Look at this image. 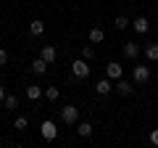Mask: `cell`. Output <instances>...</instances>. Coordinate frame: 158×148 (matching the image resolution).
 I'll return each mask as SVG.
<instances>
[{
    "mask_svg": "<svg viewBox=\"0 0 158 148\" xmlns=\"http://www.w3.org/2000/svg\"><path fill=\"white\" fill-rule=\"evenodd\" d=\"M90 61L87 58H77V61L71 63V74L77 77V80H85V77H90Z\"/></svg>",
    "mask_w": 158,
    "mask_h": 148,
    "instance_id": "6da1fadb",
    "label": "cell"
},
{
    "mask_svg": "<svg viewBox=\"0 0 158 148\" xmlns=\"http://www.w3.org/2000/svg\"><path fill=\"white\" fill-rule=\"evenodd\" d=\"M40 135L45 137V140H56V137H58V127H56V122L45 119L42 124H40Z\"/></svg>",
    "mask_w": 158,
    "mask_h": 148,
    "instance_id": "7a4b0ae2",
    "label": "cell"
},
{
    "mask_svg": "<svg viewBox=\"0 0 158 148\" xmlns=\"http://www.w3.org/2000/svg\"><path fill=\"white\" fill-rule=\"evenodd\" d=\"M61 119L66 122V124H77V122H79V108L71 106V103L63 106V108H61Z\"/></svg>",
    "mask_w": 158,
    "mask_h": 148,
    "instance_id": "3957f363",
    "label": "cell"
},
{
    "mask_svg": "<svg viewBox=\"0 0 158 148\" xmlns=\"http://www.w3.org/2000/svg\"><path fill=\"white\" fill-rule=\"evenodd\" d=\"M148 80H150V69L148 66H135L132 69V82L135 85H145Z\"/></svg>",
    "mask_w": 158,
    "mask_h": 148,
    "instance_id": "277c9868",
    "label": "cell"
},
{
    "mask_svg": "<svg viewBox=\"0 0 158 148\" xmlns=\"http://www.w3.org/2000/svg\"><path fill=\"white\" fill-rule=\"evenodd\" d=\"M106 77H108V80H113V82H116V80H121V77H124V69H121V63L111 61V63L106 66Z\"/></svg>",
    "mask_w": 158,
    "mask_h": 148,
    "instance_id": "5b68a950",
    "label": "cell"
},
{
    "mask_svg": "<svg viewBox=\"0 0 158 148\" xmlns=\"http://www.w3.org/2000/svg\"><path fill=\"white\" fill-rule=\"evenodd\" d=\"M132 29H135V32H137V34H145V32H148V29H150V21H148V19H145V16H137V19H135V21H132Z\"/></svg>",
    "mask_w": 158,
    "mask_h": 148,
    "instance_id": "8992f818",
    "label": "cell"
},
{
    "mask_svg": "<svg viewBox=\"0 0 158 148\" xmlns=\"http://www.w3.org/2000/svg\"><path fill=\"white\" fill-rule=\"evenodd\" d=\"M111 82H113V80H108V77H106V80H98V82H95V93H98V95H108V93L113 90Z\"/></svg>",
    "mask_w": 158,
    "mask_h": 148,
    "instance_id": "52a82bcc",
    "label": "cell"
},
{
    "mask_svg": "<svg viewBox=\"0 0 158 148\" xmlns=\"http://www.w3.org/2000/svg\"><path fill=\"white\" fill-rule=\"evenodd\" d=\"M140 53H142V48L137 45V42H124V56H127V58H132V61H135Z\"/></svg>",
    "mask_w": 158,
    "mask_h": 148,
    "instance_id": "ba28073f",
    "label": "cell"
},
{
    "mask_svg": "<svg viewBox=\"0 0 158 148\" xmlns=\"http://www.w3.org/2000/svg\"><path fill=\"white\" fill-rule=\"evenodd\" d=\"M42 95H45V90H42L40 85H27V98L29 101H40Z\"/></svg>",
    "mask_w": 158,
    "mask_h": 148,
    "instance_id": "9c48e42d",
    "label": "cell"
},
{
    "mask_svg": "<svg viewBox=\"0 0 158 148\" xmlns=\"http://www.w3.org/2000/svg\"><path fill=\"white\" fill-rule=\"evenodd\" d=\"M48 66H50V63H48V61H45L42 56H40V58H34V61H32V72H34V74H45V72H48Z\"/></svg>",
    "mask_w": 158,
    "mask_h": 148,
    "instance_id": "30bf717a",
    "label": "cell"
},
{
    "mask_svg": "<svg viewBox=\"0 0 158 148\" xmlns=\"http://www.w3.org/2000/svg\"><path fill=\"white\" fill-rule=\"evenodd\" d=\"M116 90L121 93V95H132V90H135V87H132L129 80H124V77H121V80H116Z\"/></svg>",
    "mask_w": 158,
    "mask_h": 148,
    "instance_id": "8fae6325",
    "label": "cell"
},
{
    "mask_svg": "<svg viewBox=\"0 0 158 148\" xmlns=\"http://www.w3.org/2000/svg\"><path fill=\"white\" fill-rule=\"evenodd\" d=\"M40 56L45 58L48 63H53V61L58 58V53H56V48H53V45H42V50H40Z\"/></svg>",
    "mask_w": 158,
    "mask_h": 148,
    "instance_id": "7c38bea8",
    "label": "cell"
},
{
    "mask_svg": "<svg viewBox=\"0 0 158 148\" xmlns=\"http://www.w3.org/2000/svg\"><path fill=\"white\" fill-rule=\"evenodd\" d=\"M42 32H45V21H40V19H34V21L29 24V34H32V37H40Z\"/></svg>",
    "mask_w": 158,
    "mask_h": 148,
    "instance_id": "4fadbf2b",
    "label": "cell"
},
{
    "mask_svg": "<svg viewBox=\"0 0 158 148\" xmlns=\"http://www.w3.org/2000/svg\"><path fill=\"white\" fill-rule=\"evenodd\" d=\"M77 135L79 137H90L92 135V124L90 122H77Z\"/></svg>",
    "mask_w": 158,
    "mask_h": 148,
    "instance_id": "5bb4252c",
    "label": "cell"
},
{
    "mask_svg": "<svg viewBox=\"0 0 158 148\" xmlns=\"http://www.w3.org/2000/svg\"><path fill=\"white\" fill-rule=\"evenodd\" d=\"M103 37H106V32H103L100 27H92V29H90V42H92V45L103 42Z\"/></svg>",
    "mask_w": 158,
    "mask_h": 148,
    "instance_id": "9a60e30c",
    "label": "cell"
},
{
    "mask_svg": "<svg viewBox=\"0 0 158 148\" xmlns=\"http://www.w3.org/2000/svg\"><path fill=\"white\" fill-rule=\"evenodd\" d=\"M145 53L148 58H150V61H158V42H150V45H145Z\"/></svg>",
    "mask_w": 158,
    "mask_h": 148,
    "instance_id": "2e32d148",
    "label": "cell"
},
{
    "mask_svg": "<svg viewBox=\"0 0 158 148\" xmlns=\"http://www.w3.org/2000/svg\"><path fill=\"white\" fill-rule=\"evenodd\" d=\"M113 27H116V29H127V27H132V21L127 16H116V19H113Z\"/></svg>",
    "mask_w": 158,
    "mask_h": 148,
    "instance_id": "e0dca14e",
    "label": "cell"
},
{
    "mask_svg": "<svg viewBox=\"0 0 158 148\" xmlns=\"http://www.w3.org/2000/svg\"><path fill=\"white\" fill-rule=\"evenodd\" d=\"M19 106V98L16 95H6V111H13Z\"/></svg>",
    "mask_w": 158,
    "mask_h": 148,
    "instance_id": "ac0fdd59",
    "label": "cell"
},
{
    "mask_svg": "<svg viewBox=\"0 0 158 148\" xmlns=\"http://www.w3.org/2000/svg\"><path fill=\"white\" fill-rule=\"evenodd\" d=\"M45 95H48V101H58L61 90H58V87H48V90H45Z\"/></svg>",
    "mask_w": 158,
    "mask_h": 148,
    "instance_id": "d6986e66",
    "label": "cell"
},
{
    "mask_svg": "<svg viewBox=\"0 0 158 148\" xmlns=\"http://www.w3.org/2000/svg\"><path fill=\"white\" fill-rule=\"evenodd\" d=\"M82 58H87V61H92V58H95V50H92V45H85V48H82Z\"/></svg>",
    "mask_w": 158,
    "mask_h": 148,
    "instance_id": "ffe728a7",
    "label": "cell"
},
{
    "mask_svg": "<svg viewBox=\"0 0 158 148\" xmlns=\"http://www.w3.org/2000/svg\"><path fill=\"white\" fill-rule=\"evenodd\" d=\"M27 124H29V122H27V116H19V119L13 122V127H16V130H27Z\"/></svg>",
    "mask_w": 158,
    "mask_h": 148,
    "instance_id": "44dd1931",
    "label": "cell"
},
{
    "mask_svg": "<svg viewBox=\"0 0 158 148\" xmlns=\"http://www.w3.org/2000/svg\"><path fill=\"white\" fill-rule=\"evenodd\" d=\"M6 61H8V50H6V48H0V66H6Z\"/></svg>",
    "mask_w": 158,
    "mask_h": 148,
    "instance_id": "7402d4cb",
    "label": "cell"
},
{
    "mask_svg": "<svg viewBox=\"0 0 158 148\" xmlns=\"http://www.w3.org/2000/svg\"><path fill=\"white\" fill-rule=\"evenodd\" d=\"M150 143H153V146H158V127L150 132Z\"/></svg>",
    "mask_w": 158,
    "mask_h": 148,
    "instance_id": "603a6c76",
    "label": "cell"
},
{
    "mask_svg": "<svg viewBox=\"0 0 158 148\" xmlns=\"http://www.w3.org/2000/svg\"><path fill=\"white\" fill-rule=\"evenodd\" d=\"M0 101H6V87L0 85Z\"/></svg>",
    "mask_w": 158,
    "mask_h": 148,
    "instance_id": "cb8c5ba5",
    "label": "cell"
},
{
    "mask_svg": "<svg viewBox=\"0 0 158 148\" xmlns=\"http://www.w3.org/2000/svg\"><path fill=\"white\" fill-rule=\"evenodd\" d=\"M156 127H158V119H156Z\"/></svg>",
    "mask_w": 158,
    "mask_h": 148,
    "instance_id": "d4e9b609",
    "label": "cell"
}]
</instances>
